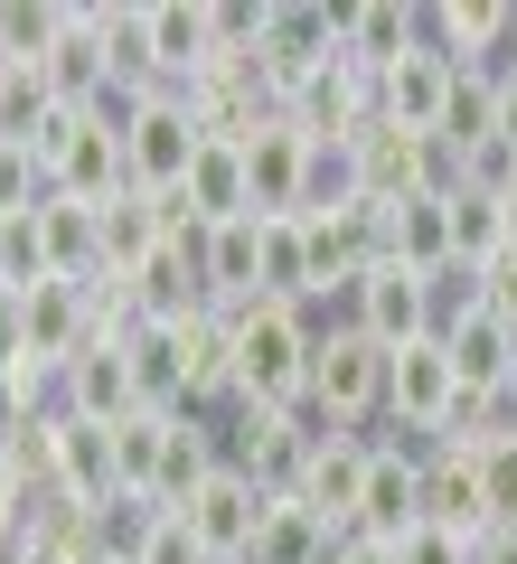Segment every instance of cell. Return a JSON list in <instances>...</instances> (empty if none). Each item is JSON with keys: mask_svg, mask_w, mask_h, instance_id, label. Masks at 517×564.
<instances>
[{"mask_svg": "<svg viewBox=\"0 0 517 564\" xmlns=\"http://www.w3.org/2000/svg\"><path fill=\"white\" fill-rule=\"evenodd\" d=\"M114 462H122V489L180 508L189 489L226 462V433H217V414H198V404H132V414L114 423Z\"/></svg>", "mask_w": 517, "mask_h": 564, "instance_id": "1", "label": "cell"}, {"mask_svg": "<svg viewBox=\"0 0 517 564\" xmlns=\"http://www.w3.org/2000/svg\"><path fill=\"white\" fill-rule=\"evenodd\" d=\"M226 339H236V404H301L311 348H320V311H301V302H236L226 311Z\"/></svg>", "mask_w": 517, "mask_h": 564, "instance_id": "2", "label": "cell"}, {"mask_svg": "<svg viewBox=\"0 0 517 564\" xmlns=\"http://www.w3.org/2000/svg\"><path fill=\"white\" fill-rule=\"evenodd\" d=\"M386 367H396V348H377L367 329H348V321H320L301 414H311L320 433H377L386 423Z\"/></svg>", "mask_w": 517, "mask_h": 564, "instance_id": "3", "label": "cell"}, {"mask_svg": "<svg viewBox=\"0 0 517 564\" xmlns=\"http://www.w3.org/2000/svg\"><path fill=\"white\" fill-rule=\"evenodd\" d=\"M198 151H207V132H198V113H189V95H132L122 104V180L132 188H151V198H180L189 188V170H198Z\"/></svg>", "mask_w": 517, "mask_h": 564, "instance_id": "4", "label": "cell"}, {"mask_svg": "<svg viewBox=\"0 0 517 564\" xmlns=\"http://www.w3.org/2000/svg\"><path fill=\"white\" fill-rule=\"evenodd\" d=\"M461 414H471V395H461V377H452V348H442V339L396 348V367H386V423H377V433H396V443H452Z\"/></svg>", "mask_w": 517, "mask_h": 564, "instance_id": "5", "label": "cell"}, {"mask_svg": "<svg viewBox=\"0 0 517 564\" xmlns=\"http://www.w3.org/2000/svg\"><path fill=\"white\" fill-rule=\"evenodd\" d=\"M39 170H47V198H122V104H104V113H57V132L39 141Z\"/></svg>", "mask_w": 517, "mask_h": 564, "instance_id": "6", "label": "cell"}, {"mask_svg": "<svg viewBox=\"0 0 517 564\" xmlns=\"http://www.w3.org/2000/svg\"><path fill=\"white\" fill-rule=\"evenodd\" d=\"M423 47L461 76H517V0H423Z\"/></svg>", "mask_w": 517, "mask_h": 564, "instance_id": "7", "label": "cell"}, {"mask_svg": "<svg viewBox=\"0 0 517 564\" xmlns=\"http://www.w3.org/2000/svg\"><path fill=\"white\" fill-rule=\"evenodd\" d=\"M348 329H367L377 348H414V339H433L442 329V282L433 273H405V263H367L358 273V292H348V311H338Z\"/></svg>", "mask_w": 517, "mask_h": 564, "instance_id": "8", "label": "cell"}, {"mask_svg": "<svg viewBox=\"0 0 517 564\" xmlns=\"http://www.w3.org/2000/svg\"><path fill=\"white\" fill-rule=\"evenodd\" d=\"M217 433H226V462L255 470V480L282 499V489L301 480V462H311V433H320V423L301 414V404H226Z\"/></svg>", "mask_w": 517, "mask_h": 564, "instance_id": "9", "label": "cell"}, {"mask_svg": "<svg viewBox=\"0 0 517 564\" xmlns=\"http://www.w3.org/2000/svg\"><path fill=\"white\" fill-rule=\"evenodd\" d=\"M217 66V10L207 0H141V95H180Z\"/></svg>", "mask_w": 517, "mask_h": 564, "instance_id": "10", "label": "cell"}, {"mask_svg": "<svg viewBox=\"0 0 517 564\" xmlns=\"http://www.w3.org/2000/svg\"><path fill=\"white\" fill-rule=\"evenodd\" d=\"M263 508H273V489H263L255 470L217 462V470H207V480L180 499V518H189V536H198L217 564H245V555H255V527H263Z\"/></svg>", "mask_w": 517, "mask_h": 564, "instance_id": "11", "label": "cell"}, {"mask_svg": "<svg viewBox=\"0 0 517 564\" xmlns=\"http://www.w3.org/2000/svg\"><path fill=\"white\" fill-rule=\"evenodd\" d=\"M338 57V10H320V0H263V39H255V76L273 85V104L292 95L301 76H320V66Z\"/></svg>", "mask_w": 517, "mask_h": 564, "instance_id": "12", "label": "cell"}, {"mask_svg": "<svg viewBox=\"0 0 517 564\" xmlns=\"http://www.w3.org/2000/svg\"><path fill=\"white\" fill-rule=\"evenodd\" d=\"M47 499L85 508L95 518L104 499H122V462H114V423H85V414H57L47 423Z\"/></svg>", "mask_w": 517, "mask_h": 564, "instance_id": "13", "label": "cell"}, {"mask_svg": "<svg viewBox=\"0 0 517 564\" xmlns=\"http://www.w3.org/2000/svg\"><path fill=\"white\" fill-rule=\"evenodd\" d=\"M423 452H433V443H396V433H377V462H367V489H358V527H348V536L405 545V536L423 527Z\"/></svg>", "mask_w": 517, "mask_h": 564, "instance_id": "14", "label": "cell"}, {"mask_svg": "<svg viewBox=\"0 0 517 564\" xmlns=\"http://www.w3.org/2000/svg\"><path fill=\"white\" fill-rule=\"evenodd\" d=\"M433 339L452 348V377H461V395H471V414L480 404H508V377H517V329L508 321H489L480 302H452Z\"/></svg>", "mask_w": 517, "mask_h": 564, "instance_id": "15", "label": "cell"}, {"mask_svg": "<svg viewBox=\"0 0 517 564\" xmlns=\"http://www.w3.org/2000/svg\"><path fill=\"white\" fill-rule=\"evenodd\" d=\"M348 161H358V207H405L423 188H442V151L414 141V132H396V122H367L348 141Z\"/></svg>", "mask_w": 517, "mask_h": 564, "instance_id": "16", "label": "cell"}, {"mask_svg": "<svg viewBox=\"0 0 517 564\" xmlns=\"http://www.w3.org/2000/svg\"><path fill=\"white\" fill-rule=\"evenodd\" d=\"M452 104H461V66H442L433 47H414L405 66H386V76H377V122L433 141V151H442V132H452Z\"/></svg>", "mask_w": 517, "mask_h": 564, "instance_id": "17", "label": "cell"}, {"mask_svg": "<svg viewBox=\"0 0 517 564\" xmlns=\"http://www.w3.org/2000/svg\"><path fill=\"white\" fill-rule=\"evenodd\" d=\"M245 151V188H255V217H301V188H311V132L292 113H263Z\"/></svg>", "mask_w": 517, "mask_h": 564, "instance_id": "18", "label": "cell"}, {"mask_svg": "<svg viewBox=\"0 0 517 564\" xmlns=\"http://www.w3.org/2000/svg\"><path fill=\"white\" fill-rule=\"evenodd\" d=\"M282 113H292L311 141H358L367 122H377V76L348 66V57H330L320 76H301L292 95H282Z\"/></svg>", "mask_w": 517, "mask_h": 564, "instance_id": "19", "label": "cell"}, {"mask_svg": "<svg viewBox=\"0 0 517 564\" xmlns=\"http://www.w3.org/2000/svg\"><path fill=\"white\" fill-rule=\"evenodd\" d=\"M367 462H377V433H311V462H301L292 499H301V508H320L330 527H358Z\"/></svg>", "mask_w": 517, "mask_h": 564, "instance_id": "20", "label": "cell"}, {"mask_svg": "<svg viewBox=\"0 0 517 564\" xmlns=\"http://www.w3.org/2000/svg\"><path fill=\"white\" fill-rule=\"evenodd\" d=\"M20 311H29V358H47V367H66V358H85L95 348V282H29L20 292Z\"/></svg>", "mask_w": 517, "mask_h": 564, "instance_id": "21", "label": "cell"}, {"mask_svg": "<svg viewBox=\"0 0 517 564\" xmlns=\"http://www.w3.org/2000/svg\"><path fill=\"white\" fill-rule=\"evenodd\" d=\"M377 217V254L386 263H405V273H452V198L442 188H423V198H405V207H367Z\"/></svg>", "mask_w": 517, "mask_h": 564, "instance_id": "22", "label": "cell"}, {"mask_svg": "<svg viewBox=\"0 0 517 564\" xmlns=\"http://www.w3.org/2000/svg\"><path fill=\"white\" fill-rule=\"evenodd\" d=\"M414 47H423V10L414 0H348V10H338V57L367 66V76L405 66Z\"/></svg>", "mask_w": 517, "mask_h": 564, "instance_id": "23", "label": "cell"}, {"mask_svg": "<svg viewBox=\"0 0 517 564\" xmlns=\"http://www.w3.org/2000/svg\"><path fill=\"white\" fill-rule=\"evenodd\" d=\"M132 404H141V386H132V329H114V339H95L85 358H66V414L122 423Z\"/></svg>", "mask_w": 517, "mask_h": 564, "instance_id": "24", "label": "cell"}, {"mask_svg": "<svg viewBox=\"0 0 517 564\" xmlns=\"http://www.w3.org/2000/svg\"><path fill=\"white\" fill-rule=\"evenodd\" d=\"M198 282H207V302H217V311L263 302V217L198 226Z\"/></svg>", "mask_w": 517, "mask_h": 564, "instance_id": "25", "label": "cell"}, {"mask_svg": "<svg viewBox=\"0 0 517 564\" xmlns=\"http://www.w3.org/2000/svg\"><path fill=\"white\" fill-rule=\"evenodd\" d=\"M423 527H461L489 545V508H480V452L471 443H433L423 452Z\"/></svg>", "mask_w": 517, "mask_h": 564, "instance_id": "26", "label": "cell"}, {"mask_svg": "<svg viewBox=\"0 0 517 564\" xmlns=\"http://www.w3.org/2000/svg\"><path fill=\"white\" fill-rule=\"evenodd\" d=\"M39 254L57 282H95L104 273V207L85 198H39Z\"/></svg>", "mask_w": 517, "mask_h": 564, "instance_id": "27", "label": "cell"}, {"mask_svg": "<svg viewBox=\"0 0 517 564\" xmlns=\"http://www.w3.org/2000/svg\"><path fill=\"white\" fill-rule=\"evenodd\" d=\"M338 536H348V527H330L320 508H301L292 489H282V499L263 508L255 555H245V564H330V555H338Z\"/></svg>", "mask_w": 517, "mask_h": 564, "instance_id": "28", "label": "cell"}, {"mask_svg": "<svg viewBox=\"0 0 517 564\" xmlns=\"http://www.w3.org/2000/svg\"><path fill=\"white\" fill-rule=\"evenodd\" d=\"M180 207H189V226H236V217H255V188H245V151H236V141H207V151H198Z\"/></svg>", "mask_w": 517, "mask_h": 564, "instance_id": "29", "label": "cell"}, {"mask_svg": "<svg viewBox=\"0 0 517 564\" xmlns=\"http://www.w3.org/2000/svg\"><path fill=\"white\" fill-rule=\"evenodd\" d=\"M95 555H104V545H95V518L39 489V508H29V527H20V555H10V564H95Z\"/></svg>", "mask_w": 517, "mask_h": 564, "instance_id": "30", "label": "cell"}, {"mask_svg": "<svg viewBox=\"0 0 517 564\" xmlns=\"http://www.w3.org/2000/svg\"><path fill=\"white\" fill-rule=\"evenodd\" d=\"M57 113H66V104L47 95V76H39V66H10V76H0V141L39 151V141L57 132Z\"/></svg>", "mask_w": 517, "mask_h": 564, "instance_id": "31", "label": "cell"}, {"mask_svg": "<svg viewBox=\"0 0 517 564\" xmlns=\"http://www.w3.org/2000/svg\"><path fill=\"white\" fill-rule=\"evenodd\" d=\"M263 302L311 311V245H301V217H263Z\"/></svg>", "mask_w": 517, "mask_h": 564, "instance_id": "32", "label": "cell"}, {"mask_svg": "<svg viewBox=\"0 0 517 564\" xmlns=\"http://www.w3.org/2000/svg\"><path fill=\"white\" fill-rule=\"evenodd\" d=\"M489 545L480 536H461V527H414V536L396 545V564H480Z\"/></svg>", "mask_w": 517, "mask_h": 564, "instance_id": "33", "label": "cell"}, {"mask_svg": "<svg viewBox=\"0 0 517 564\" xmlns=\"http://www.w3.org/2000/svg\"><path fill=\"white\" fill-rule=\"evenodd\" d=\"M132 564H217V555H207V545L189 536V518L170 508V518H160L151 536H141V555H132Z\"/></svg>", "mask_w": 517, "mask_h": 564, "instance_id": "34", "label": "cell"}, {"mask_svg": "<svg viewBox=\"0 0 517 564\" xmlns=\"http://www.w3.org/2000/svg\"><path fill=\"white\" fill-rule=\"evenodd\" d=\"M20 358H29V311H20V292L0 282V377H10Z\"/></svg>", "mask_w": 517, "mask_h": 564, "instance_id": "35", "label": "cell"}, {"mask_svg": "<svg viewBox=\"0 0 517 564\" xmlns=\"http://www.w3.org/2000/svg\"><path fill=\"white\" fill-rule=\"evenodd\" d=\"M489 141L517 161V76H498V85H489Z\"/></svg>", "mask_w": 517, "mask_h": 564, "instance_id": "36", "label": "cell"}, {"mask_svg": "<svg viewBox=\"0 0 517 564\" xmlns=\"http://www.w3.org/2000/svg\"><path fill=\"white\" fill-rule=\"evenodd\" d=\"M330 564H396V545H377V536H338Z\"/></svg>", "mask_w": 517, "mask_h": 564, "instance_id": "37", "label": "cell"}, {"mask_svg": "<svg viewBox=\"0 0 517 564\" xmlns=\"http://www.w3.org/2000/svg\"><path fill=\"white\" fill-rule=\"evenodd\" d=\"M489 198H498V217H508V236H517V161L498 170V188H489Z\"/></svg>", "mask_w": 517, "mask_h": 564, "instance_id": "38", "label": "cell"}, {"mask_svg": "<svg viewBox=\"0 0 517 564\" xmlns=\"http://www.w3.org/2000/svg\"><path fill=\"white\" fill-rule=\"evenodd\" d=\"M0 76H10V39H0Z\"/></svg>", "mask_w": 517, "mask_h": 564, "instance_id": "39", "label": "cell"}, {"mask_svg": "<svg viewBox=\"0 0 517 564\" xmlns=\"http://www.w3.org/2000/svg\"><path fill=\"white\" fill-rule=\"evenodd\" d=\"M508 404H517V377H508Z\"/></svg>", "mask_w": 517, "mask_h": 564, "instance_id": "40", "label": "cell"}, {"mask_svg": "<svg viewBox=\"0 0 517 564\" xmlns=\"http://www.w3.org/2000/svg\"><path fill=\"white\" fill-rule=\"evenodd\" d=\"M95 564H114V555H95Z\"/></svg>", "mask_w": 517, "mask_h": 564, "instance_id": "41", "label": "cell"}, {"mask_svg": "<svg viewBox=\"0 0 517 564\" xmlns=\"http://www.w3.org/2000/svg\"><path fill=\"white\" fill-rule=\"evenodd\" d=\"M0 151H10V141H0Z\"/></svg>", "mask_w": 517, "mask_h": 564, "instance_id": "42", "label": "cell"}]
</instances>
